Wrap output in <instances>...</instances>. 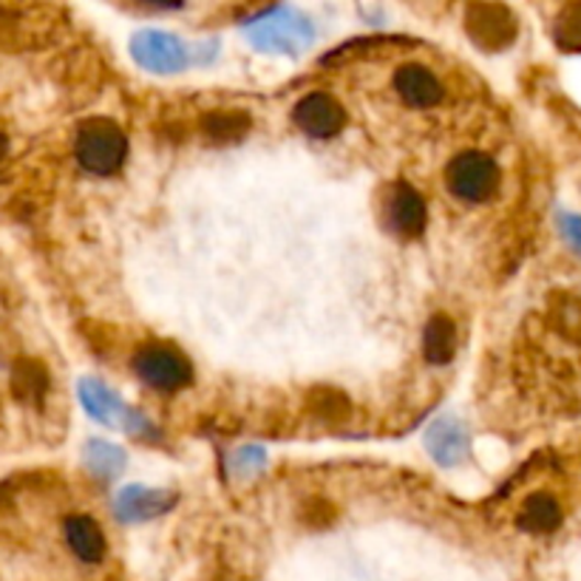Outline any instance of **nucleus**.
Instances as JSON below:
<instances>
[{
  "instance_id": "1a4fd4ad",
  "label": "nucleus",
  "mask_w": 581,
  "mask_h": 581,
  "mask_svg": "<svg viewBox=\"0 0 581 581\" xmlns=\"http://www.w3.org/2000/svg\"><path fill=\"white\" fill-rule=\"evenodd\" d=\"M292 120L304 134L315 139H329L346 125V114L340 102L329 94H306L292 111Z\"/></svg>"
},
{
  "instance_id": "9b49d317",
  "label": "nucleus",
  "mask_w": 581,
  "mask_h": 581,
  "mask_svg": "<svg viewBox=\"0 0 581 581\" xmlns=\"http://www.w3.org/2000/svg\"><path fill=\"white\" fill-rule=\"evenodd\" d=\"M426 448L439 466L454 468L468 460V432L460 420L439 417L426 432Z\"/></svg>"
},
{
  "instance_id": "f03ea898",
  "label": "nucleus",
  "mask_w": 581,
  "mask_h": 581,
  "mask_svg": "<svg viewBox=\"0 0 581 581\" xmlns=\"http://www.w3.org/2000/svg\"><path fill=\"white\" fill-rule=\"evenodd\" d=\"M247 37L258 52H272V55H301L315 37V29L304 14L295 9L278 7L272 12L261 14L247 26Z\"/></svg>"
},
{
  "instance_id": "f3484780",
  "label": "nucleus",
  "mask_w": 581,
  "mask_h": 581,
  "mask_svg": "<svg viewBox=\"0 0 581 581\" xmlns=\"http://www.w3.org/2000/svg\"><path fill=\"white\" fill-rule=\"evenodd\" d=\"M86 468L100 480H114L125 468V451L105 439H91L86 446Z\"/></svg>"
},
{
  "instance_id": "f257e3e1",
  "label": "nucleus",
  "mask_w": 581,
  "mask_h": 581,
  "mask_svg": "<svg viewBox=\"0 0 581 581\" xmlns=\"http://www.w3.org/2000/svg\"><path fill=\"white\" fill-rule=\"evenodd\" d=\"M75 154L88 174L111 176L125 163L129 139H125L116 122L105 120V116H94V120L82 122L80 131H77Z\"/></svg>"
},
{
  "instance_id": "7ed1b4c3",
  "label": "nucleus",
  "mask_w": 581,
  "mask_h": 581,
  "mask_svg": "<svg viewBox=\"0 0 581 581\" xmlns=\"http://www.w3.org/2000/svg\"><path fill=\"white\" fill-rule=\"evenodd\" d=\"M448 190L462 202H485L500 188V168L488 154L468 150L451 159L446 170Z\"/></svg>"
},
{
  "instance_id": "6ab92c4d",
  "label": "nucleus",
  "mask_w": 581,
  "mask_h": 581,
  "mask_svg": "<svg viewBox=\"0 0 581 581\" xmlns=\"http://www.w3.org/2000/svg\"><path fill=\"white\" fill-rule=\"evenodd\" d=\"M559 224H561V233H565V238H568L576 250L581 253V216H573V213H561Z\"/></svg>"
},
{
  "instance_id": "423d86ee",
  "label": "nucleus",
  "mask_w": 581,
  "mask_h": 581,
  "mask_svg": "<svg viewBox=\"0 0 581 581\" xmlns=\"http://www.w3.org/2000/svg\"><path fill=\"white\" fill-rule=\"evenodd\" d=\"M131 55L148 71L156 75H174V71H182L190 60V52L179 37L168 32H156V29H145V32H136L134 41H131Z\"/></svg>"
},
{
  "instance_id": "39448f33",
  "label": "nucleus",
  "mask_w": 581,
  "mask_h": 581,
  "mask_svg": "<svg viewBox=\"0 0 581 581\" xmlns=\"http://www.w3.org/2000/svg\"><path fill=\"white\" fill-rule=\"evenodd\" d=\"M466 32L482 52H502L516 41L519 23L500 3H473L466 9Z\"/></svg>"
},
{
  "instance_id": "dca6fc26",
  "label": "nucleus",
  "mask_w": 581,
  "mask_h": 581,
  "mask_svg": "<svg viewBox=\"0 0 581 581\" xmlns=\"http://www.w3.org/2000/svg\"><path fill=\"white\" fill-rule=\"evenodd\" d=\"M202 129L210 143H238L250 131V116L244 111H210L202 120Z\"/></svg>"
},
{
  "instance_id": "4468645a",
  "label": "nucleus",
  "mask_w": 581,
  "mask_h": 581,
  "mask_svg": "<svg viewBox=\"0 0 581 581\" xmlns=\"http://www.w3.org/2000/svg\"><path fill=\"white\" fill-rule=\"evenodd\" d=\"M561 522V505L550 494H530L522 505L516 525L527 534H550Z\"/></svg>"
},
{
  "instance_id": "412c9836",
  "label": "nucleus",
  "mask_w": 581,
  "mask_h": 581,
  "mask_svg": "<svg viewBox=\"0 0 581 581\" xmlns=\"http://www.w3.org/2000/svg\"><path fill=\"white\" fill-rule=\"evenodd\" d=\"M3 154H7V136L0 134V159H3Z\"/></svg>"
},
{
  "instance_id": "2eb2a0df",
  "label": "nucleus",
  "mask_w": 581,
  "mask_h": 581,
  "mask_svg": "<svg viewBox=\"0 0 581 581\" xmlns=\"http://www.w3.org/2000/svg\"><path fill=\"white\" fill-rule=\"evenodd\" d=\"M457 351V329L448 315H434L423 332V355L428 364L446 366Z\"/></svg>"
},
{
  "instance_id": "aec40b11",
  "label": "nucleus",
  "mask_w": 581,
  "mask_h": 581,
  "mask_svg": "<svg viewBox=\"0 0 581 581\" xmlns=\"http://www.w3.org/2000/svg\"><path fill=\"white\" fill-rule=\"evenodd\" d=\"M236 462H238V468H247V471H250L253 466H264V454L258 451V448H250V451H242L236 457Z\"/></svg>"
},
{
  "instance_id": "ddd939ff",
  "label": "nucleus",
  "mask_w": 581,
  "mask_h": 581,
  "mask_svg": "<svg viewBox=\"0 0 581 581\" xmlns=\"http://www.w3.org/2000/svg\"><path fill=\"white\" fill-rule=\"evenodd\" d=\"M66 541L77 559L97 565L105 556V536L91 516H71L66 519Z\"/></svg>"
},
{
  "instance_id": "f8f14e48",
  "label": "nucleus",
  "mask_w": 581,
  "mask_h": 581,
  "mask_svg": "<svg viewBox=\"0 0 581 581\" xmlns=\"http://www.w3.org/2000/svg\"><path fill=\"white\" fill-rule=\"evenodd\" d=\"M394 88L414 109H432L443 100V86L426 66H403L394 75Z\"/></svg>"
},
{
  "instance_id": "20e7f679",
  "label": "nucleus",
  "mask_w": 581,
  "mask_h": 581,
  "mask_svg": "<svg viewBox=\"0 0 581 581\" xmlns=\"http://www.w3.org/2000/svg\"><path fill=\"white\" fill-rule=\"evenodd\" d=\"M134 372L159 392H176L193 380V366L188 364L182 351L163 344H148L136 351Z\"/></svg>"
},
{
  "instance_id": "9d476101",
  "label": "nucleus",
  "mask_w": 581,
  "mask_h": 581,
  "mask_svg": "<svg viewBox=\"0 0 581 581\" xmlns=\"http://www.w3.org/2000/svg\"><path fill=\"white\" fill-rule=\"evenodd\" d=\"M176 505L174 491L165 488H145V485H129L116 494L114 511L122 522H148L156 516L168 514Z\"/></svg>"
},
{
  "instance_id": "a211bd4d",
  "label": "nucleus",
  "mask_w": 581,
  "mask_h": 581,
  "mask_svg": "<svg viewBox=\"0 0 581 581\" xmlns=\"http://www.w3.org/2000/svg\"><path fill=\"white\" fill-rule=\"evenodd\" d=\"M556 41L561 43V48H581V21L565 14L556 26Z\"/></svg>"
},
{
  "instance_id": "0eeeda50",
  "label": "nucleus",
  "mask_w": 581,
  "mask_h": 581,
  "mask_svg": "<svg viewBox=\"0 0 581 581\" xmlns=\"http://www.w3.org/2000/svg\"><path fill=\"white\" fill-rule=\"evenodd\" d=\"M80 403L97 423H102V426L125 428L129 434H139L143 428H148L143 414L125 406V403L111 392L109 386L94 378L80 380Z\"/></svg>"
},
{
  "instance_id": "6e6552de",
  "label": "nucleus",
  "mask_w": 581,
  "mask_h": 581,
  "mask_svg": "<svg viewBox=\"0 0 581 581\" xmlns=\"http://www.w3.org/2000/svg\"><path fill=\"white\" fill-rule=\"evenodd\" d=\"M383 210L389 231L398 233L400 238H417L420 233L426 231V202H423V197H420L412 185H392L389 193H386Z\"/></svg>"
}]
</instances>
